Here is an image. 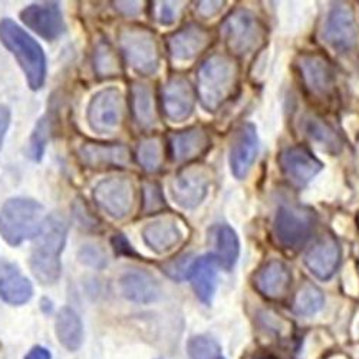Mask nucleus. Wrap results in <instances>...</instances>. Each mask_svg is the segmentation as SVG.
Masks as SVG:
<instances>
[{
    "label": "nucleus",
    "instance_id": "nucleus-1",
    "mask_svg": "<svg viewBox=\"0 0 359 359\" xmlns=\"http://www.w3.org/2000/svg\"><path fill=\"white\" fill-rule=\"evenodd\" d=\"M241 65L237 57L217 52L201 62L196 76V94L207 112H216L237 93Z\"/></svg>",
    "mask_w": 359,
    "mask_h": 359
},
{
    "label": "nucleus",
    "instance_id": "nucleus-2",
    "mask_svg": "<svg viewBox=\"0 0 359 359\" xmlns=\"http://www.w3.org/2000/svg\"><path fill=\"white\" fill-rule=\"evenodd\" d=\"M68 222L59 215L46 216L29 259L32 275L43 286L55 285L62 273L61 256L67 245Z\"/></svg>",
    "mask_w": 359,
    "mask_h": 359
},
{
    "label": "nucleus",
    "instance_id": "nucleus-3",
    "mask_svg": "<svg viewBox=\"0 0 359 359\" xmlns=\"http://www.w3.org/2000/svg\"><path fill=\"white\" fill-rule=\"evenodd\" d=\"M0 42L15 56L31 89H41L46 81V56L42 46L8 18L0 20Z\"/></svg>",
    "mask_w": 359,
    "mask_h": 359
},
{
    "label": "nucleus",
    "instance_id": "nucleus-4",
    "mask_svg": "<svg viewBox=\"0 0 359 359\" xmlns=\"http://www.w3.org/2000/svg\"><path fill=\"white\" fill-rule=\"evenodd\" d=\"M118 48L126 64L141 76L156 75L161 67L160 41L151 29L126 25L118 32Z\"/></svg>",
    "mask_w": 359,
    "mask_h": 359
},
{
    "label": "nucleus",
    "instance_id": "nucleus-5",
    "mask_svg": "<svg viewBox=\"0 0 359 359\" xmlns=\"http://www.w3.org/2000/svg\"><path fill=\"white\" fill-rule=\"evenodd\" d=\"M46 216L41 203L26 197L9 198L0 208V236L13 248L22 245L29 238H35Z\"/></svg>",
    "mask_w": 359,
    "mask_h": 359
},
{
    "label": "nucleus",
    "instance_id": "nucleus-6",
    "mask_svg": "<svg viewBox=\"0 0 359 359\" xmlns=\"http://www.w3.org/2000/svg\"><path fill=\"white\" fill-rule=\"evenodd\" d=\"M220 36L229 55L241 57L264 45L266 26L252 11L236 8L222 22Z\"/></svg>",
    "mask_w": 359,
    "mask_h": 359
},
{
    "label": "nucleus",
    "instance_id": "nucleus-7",
    "mask_svg": "<svg viewBox=\"0 0 359 359\" xmlns=\"http://www.w3.org/2000/svg\"><path fill=\"white\" fill-rule=\"evenodd\" d=\"M296 72L306 94L319 102L332 101L337 94V71L331 59L320 52L299 53Z\"/></svg>",
    "mask_w": 359,
    "mask_h": 359
},
{
    "label": "nucleus",
    "instance_id": "nucleus-8",
    "mask_svg": "<svg viewBox=\"0 0 359 359\" xmlns=\"http://www.w3.org/2000/svg\"><path fill=\"white\" fill-rule=\"evenodd\" d=\"M316 227V215L309 207L283 204L273 220V237L285 250H297L306 245Z\"/></svg>",
    "mask_w": 359,
    "mask_h": 359
},
{
    "label": "nucleus",
    "instance_id": "nucleus-9",
    "mask_svg": "<svg viewBox=\"0 0 359 359\" xmlns=\"http://www.w3.org/2000/svg\"><path fill=\"white\" fill-rule=\"evenodd\" d=\"M126 97L116 86L95 93L86 107V124L98 135H112L121 130L126 119Z\"/></svg>",
    "mask_w": 359,
    "mask_h": 359
},
{
    "label": "nucleus",
    "instance_id": "nucleus-10",
    "mask_svg": "<svg viewBox=\"0 0 359 359\" xmlns=\"http://www.w3.org/2000/svg\"><path fill=\"white\" fill-rule=\"evenodd\" d=\"M93 198L100 210L112 220H126L135 208L137 187L130 175H109L94 187Z\"/></svg>",
    "mask_w": 359,
    "mask_h": 359
},
{
    "label": "nucleus",
    "instance_id": "nucleus-11",
    "mask_svg": "<svg viewBox=\"0 0 359 359\" xmlns=\"http://www.w3.org/2000/svg\"><path fill=\"white\" fill-rule=\"evenodd\" d=\"M212 182L213 171L210 167L191 163L180 168L172 177L170 193L177 205L191 210L204 201Z\"/></svg>",
    "mask_w": 359,
    "mask_h": 359
},
{
    "label": "nucleus",
    "instance_id": "nucleus-12",
    "mask_svg": "<svg viewBox=\"0 0 359 359\" xmlns=\"http://www.w3.org/2000/svg\"><path fill=\"white\" fill-rule=\"evenodd\" d=\"M213 41L210 29L198 23H187L167 36L165 46L172 62L190 64L210 48Z\"/></svg>",
    "mask_w": 359,
    "mask_h": 359
},
{
    "label": "nucleus",
    "instance_id": "nucleus-13",
    "mask_svg": "<svg viewBox=\"0 0 359 359\" xmlns=\"http://www.w3.org/2000/svg\"><path fill=\"white\" fill-rule=\"evenodd\" d=\"M76 157L89 170L126 168L133 163L131 149L121 142L85 141L78 147Z\"/></svg>",
    "mask_w": 359,
    "mask_h": 359
},
{
    "label": "nucleus",
    "instance_id": "nucleus-14",
    "mask_svg": "<svg viewBox=\"0 0 359 359\" xmlns=\"http://www.w3.org/2000/svg\"><path fill=\"white\" fill-rule=\"evenodd\" d=\"M197 94L190 81L182 75L170 76L161 88V108L171 123L189 119L196 107Z\"/></svg>",
    "mask_w": 359,
    "mask_h": 359
},
{
    "label": "nucleus",
    "instance_id": "nucleus-15",
    "mask_svg": "<svg viewBox=\"0 0 359 359\" xmlns=\"http://www.w3.org/2000/svg\"><path fill=\"white\" fill-rule=\"evenodd\" d=\"M279 165L292 186L304 187L323 168V164L305 145H292L279 154Z\"/></svg>",
    "mask_w": 359,
    "mask_h": 359
},
{
    "label": "nucleus",
    "instance_id": "nucleus-16",
    "mask_svg": "<svg viewBox=\"0 0 359 359\" xmlns=\"http://www.w3.org/2000/svg\"><path fill=\"white\" fill-rule=\"evenodd\" d=\"M323 36L326 42L341 53L351 52L358 41L355 13L346 4H337L329 12Z\"/></svg>",
    "mask_w": 359,
    "mask_h": 359
},
{
    "label": "nucleus",
    "instance_id": "nucleus-17",
    "mask_svg": "<svg viewBox=\"0 0 359 359\" xmlns=\"http://www.w3.org/2000/svg\"><path fill=\"white\" fill-rule=\"evenodd\" d=\"M20 20L45 41H56L65 32V20L61 6L56 2H43L26 6Z\"/></svg>",
    "mask_w": 359,
    "mask_h": 359
},
{
    "label": "nucleus",
    "instance_id": "nucleus-18",
    "mask_svg": "<svg viewBox=\"0 0 359 359\" xmlns=\"http://www.w3.org/2000/svg\"><path fill=\"white\" fill-rule=\"evenodd\" d=\"M145 246L156 255H167L183 243L184 231L182 223L172 215L157 216L141 230Z\"/></svg>",
    "mask_w": 359,
    "mask_h": 359
},
{
    "label": "nucleus",
    "instance_id": "nucleus-19",
    "mask_svg": "<svg viewBox=\"0 0 359 359\" xmlns=\"http://www.w3.org/2000/svg\"><path fill=\"white\" fill-rule=\"evenodd\" d=\"M167 144L168 154L174 163L191 164L210 149L212 138L204 127L196 126L174 131L168 135Z\"/></svg>",
    "mask_w": 359,
    "mask_h": 359
},
{
    "label": "nucleus",
    "instance_id": "nucleus-20",
    "mask_svg": "<svg viewBox=\"0 0 359 359\" xmlns=\"http://www.w3.org/2000/svg\"><path fill=\"white\" fill-rule=\"evenodd\" d=\"M342 249L332 234H323L305 255V264L309 272L320 279L329 280L341 264Z\"/></svg>",
    "mask_w": 359,
    "mask_h": 359
},
{
    "label": "nucleus",
    "instance_id": "nucleus-21",
    "mask_svg": "<svg viewBox=\"0 0 359 359\" xmlns=\"http://www.w3.org/2000/svg\"><path fill=\"white\" fill-rule=\"evenodd\" d=\"M257 151L259 137L256 127L250 123H246L236 131L230 144L229 163L231 174L236 178L243 180L249 174L257 157Z\"/></svg>",
    "mask_w": 359,
    "mask_h": 359
},
{
    "label": "nucleus",
    "instance_id": "nucleus-22",
    "mask_svg": "<svg viewBox=\"0 0 359 359\" xmlns=\"http://www.w3.org/2000/svg\"><path fill=\"white\" fill-rule=\"evenodd\" d=\"M292 280L290 269L280 260L264 263L253 278L255 287L259 293L267 299H273V301H278L289 293Z\"/></svg>",
    "mask_w": 359,
    "mask_h": 359
},
{
    "label": "nucleus",
    "instance_id": "nucleus-23",
    "mask_svg": "<svg viewBox=\"0 0 359 359\" xmlns=\"http://www.w3.org/2000/svg\"><path fill=\"white\" fill-rule=\"evenodd\" d=\"M119 290L121 294L135 304H151L160 296V285L156 278L145 271L126 272L119 278Z\"/></svg>",
    "mask_w": 359,
    "mask_h": 359
},
{
    "label": "nucleus",
    "instance_id": "nucleus-24",
    "mask_svg": "<svg viewBox=\"0 0 359 359\" xmlns=\"http://www.w3.org/2000/svg\"><path fill=\"white\" fill-rule=\"evenodd\" d=\"M217 267L219 263L212 255H205L193 260L189 279L193 290L200 301L210 305L217 289Z\"/></svg>",
    "mask_w": 359,
    "mask_h": 359
},
{
    "label": "nucleus",
    "instance_id": "nucleus-25",
    "mask_svg": "<svg viewBox=\"0 0 359 359\" xmlns=\"http://www.w3.org/2000/svg\"><path fill=\"white\" fill-rule=\"evenodd\" d=\"M130 109L134 123L141 130H151L158 123L154 91L145 82H134L130 91Z\"/></svg>",
    "mask_w": 359,
    "mask_h": 359
},
{
    "label": "nucleus",
    "instance_id": "nucleus-26",
    "mask_svg": "<svg viewBox=\"0 0 359 359\" xmlns=\"http://www.w3.org/2000/svg\"><path fill=\"white\" fill-rule=\"evenodd\" d=\"M208 241L213 248L212 256L217 260L219 266L224 271H231L241 255L237 233L229 224H216L208 230Z\"/></svg>",
    "mask_w": 359,
    "mask_h": 359
},
{
    "label": "nucleus",
    "instance_id": "nucleus-27",
    "mask_svg": "<svg viewBox=\"0 0 359 359\" xmlns=\"http://www.w3.org/2000/svg\"><path fill=\"white\" fill-rule=\"evenodd\" d=\"M56 338L68 351H78L83 341V326L79 315L72 308H62L55 319Z\"/></svg>",
    "mask_w": 359,
    "mask_h": 359
},
{
    "label": "nucleus",
    "instance_id": "nucleus-28",
    "mask_svg": "<svg viewBox=\"0 0 359 359\" xmlns=\"http://www.w3.org/2000/svg\"><path fill=\"white\" fill-rule=\"evenodd\" d=\"M34 296V286L16 269L11 267L0 276V297L9 305L20 306L27 304Z\"/></svg>",
    "mask_w": 359,
    "mask_h": 359
},
{
    "label": "nucleus",
    "instance_id": "nucleus-29",
    "mask_svg": "<svg viewBox=\"0 0 359 359\" xmlns=\"http://www.w3.org/2000/svg\"><path fill=\"white\" fill-rule=\"evenodd\" d=\"M94 72L100 79H109L121 76L123 62L116 49L107 41L100 39L95 43L93 53Z\"/></svg>",
    "mask_w": 359,
    "mask_h": 359
},
{
    "label": "nucleus",
    "instance_id": "nucleus-30",
    "mask_svg": "<svg viewBox=\"0 0 359 359\" xmlns=\"http://www.w3.org/2000/svg\"><path fill=\"white\" fill-rule=\"evenodd\" d=\"M304 128L309 138L318 142L326 151L338 154L342 148V141L337 133V130L329 126L322 118L316 115H308L304 119Z\"/></svg>",
    "mask_w": 359,
    "mask_h": 359
},
{
    "label": "nucleus",
    "instance_id": "nucleus-31",
    "mask_svg": "<svg viewBox=\"0 0 359 359\" xmlns=\"http://www.w3.org/2000/svg\"><path fill=\"white\" fill-rule=\"evenodd\" d=\"M135 158L142 170H145L147 172L160 171L165 158L163 140L156 135L142 138L137 145Z\"/></svg>",
    "mask_w": 359,
    "mask_h": 359
},
{
    "label": "nucleus",
    "instance_id": "nucleus-32",
    "mask_svg": "<svg viewBox=\"0 0 359 359\" xmlns=\"http://www.w3.org/2000/svg\"><path fill=\"white\" fill-rule=\"evenodd\" d=\"M53 114L52 111H48L43 116L38 119L35 124V128L29 137L27 148H26V156L35 163H39L46 151V147L50 141L52 131H53Z\"/></svg>",
    "mask_w": 359,
    "mask_h": 359
},
{
    "label": "nucleus",
    "instance_id": "nucleus-33",
    "mask_svg": "<svg viewBox=\"0 0 359 359\" xmlns=\"http://www.w3.org/2000/svg\"><path fill=\"white\" fill-rule=\"evenodd\" d=\"M323 304V293L313 283H304L294 296V309L301 315H315L322 309Z\"/></svg>",
    "mask_w": 359,
    "mask_h": 359
},
{
    "label": "nucleus",
    "instance_id": "nucleus-34",
    "mask_svg": "<svg viewBox=\"0 0 359 359\" xmlns=\"http://www.w3.org/2000/svg\"><path fill=\"white\" fill-rule=\"evenodd\" d=\"M190 359H226L220 345L208 337L198 335L189 341L187 345Z\"/></svg>",
    "mask_w": 359,
    "mask_h": 359
},
{
    "label": "nucleus",
    "instance_id": "nucleus-35",
    "mask_svg": "<svg viewBox=\"0 0 359 359\" xmlns=\"http://www.w3.org/2000/svg\"><path fill=\"white\" fill-rule=\"evenodd\" d=\"M184 2H154L149 6L153 19L161 26L174 25L184 11Z\"/></svg>",
    "mask_w": 359,
    "mask_h": 359
},
{
    "label": "nucleus",
    "instance_id": "nucleus-36",
    "mask_svg": "<svg viewBox=\"0 0 359 359\" xmlns=\"http://www.w3.org/2000/svg\"><path fill=\"white\" fill-rule=\"evenodd\" d=\"M165 207V200L160 184L151 182L142 187V210L145 215L158 213Z\"/></svg>",
    "mask_w": 359,
    "mask_h": 359
},
{
    "label": "nucleus",
    "instance_id": "nucleus-37",
    "mask_svg": "<svg viewBox=\"0 0 359 359\" xmlns=\"http://www.w3.org/2000/svg\"><path fill=\"white\" fill-rule=\"evenodd\" d=\"M78 260L88 267L97 269V271H102L108 264L107 253L95 245H83L78 252Z\"/></svg>",
    "mask_w": 359,
    "mask_h": 359
},
{
    "label": "nucleus",
    "instance_id": "nucleus-38",
    "mask_svg": "<svg viewBox=\"0 0 359 359\" xmlns=\"http://www.w3.org/2000/svg\"><path fill=\"white\" fill-rule=\"evenodd\" d=\"M72 212L76 219V223L85 230H97L101 226L97 216L89 210V207L82 200H76L74 203Z\"/></svg>",
    "mask_w": 359,
    "mask_h": 359
},
{
    "label": "nucleus",
    "instance_id": "nucleus-39",
    "mask_svg": "<svg viewBox=\"0 0 359 359\" xmlns=\"http://www.w3.org/2000/svg\"><path fill=\"white\" fill-rule=\"evenodd\" d=\"M191 263H193V260H190V257H182V259H177V262L172 260L168 264H165L164 271L170 278L182 280L189 276Z\"/></svg>",
    "mask_w": 359,
    "mask_h": 359
},
{
    "label": "nucleus",
    "instance_id": "nucleus-40",
    "mask_svg": "<svg viewBox=\"0 0 359 359\" xmlns=\"http://www.w3.org/2000/svg\"><path fill=\"white\" fill-rule=\"evenodd\" d=\"M112 5L118 13H121L127 18L138 16L144 9L142 2H114Z\"/></svg>",
    "mask_w": 359,
    "mask_h": 359
},
{
    "label": "nucleus",
    "instance_id": "nucleus-41",
    "mask_svg": "<svg viewBox=\"0 0 359 359\" xmlns=\"http://www.w3.org/2000/svg\"><path fill=\"white\" fill-rule=\"evenodd\" d=\"M224 6V2H198L196 12L203 18H213Z\"/></svg>",
    "mask_w": 359,
    "mask_h": 359
},
{
    "label": "nucleus",
    "instance_id": "nucleus-42",
    "mask_svg": "<svg viewBox=\"0 0 359 359\" xmlns=\"http://www.w3.org/2000/svg\"><path fill=\"white\" fill-rule=\"evenodd\" d=\"M11 119H12V114H11L9 107L0 105V149H2V147H4L5 137L11 127Z\"/></svg>",
    "mask_w": 359,
    "mask_h": 359
},
{
    "label": "nucleus",
    "instance_id": "nucleus-43",
    "mask_svg": "<svg viewBox=\"0 0 359 359\" xmlns=\"http://www.w3.org/2000/svg\"><path fill=\"white\" fill-rule=\"evenodd\" d=\"M111 243L118 255H126V256L134 255V250H133L131 245L128 243L127 238L124 237V234H114Z\"/></svg>",
    "mask_w": 359,
    "mask_h": 359
},
{
    "label": "nucleus",
    "instance_id": "nucleus-44",
    "mask_svg": "<svg viewBox=\"0 0 359 359\" xmlns=\"http://www.w3.org/2000/svg\"><path fill=\"white\" fill-rule=\"evenodd\" d=\"M25 359H52V356H50V352L46 348L35 346V348L29 351V353L26 355Z\"/></svg>",
    "mask_w": 359,
    "mask_h": 359
},
{
    "label": "nucleus",
    "instance_id": "nucleus-45",
    "mask_svg": "<svg viewBox=\"0 0 359 359\" xmlns=\"http://www.w3.org/2000/svg\"><path fill=\"white\" fill-rule=\"evenodd\" d=\"M253 359H276V358L269 356V355H259V356H256V358H253Z\"/></svg>",
    "mask_w": 359,
    "mask_h": 359
}]
</instances>
